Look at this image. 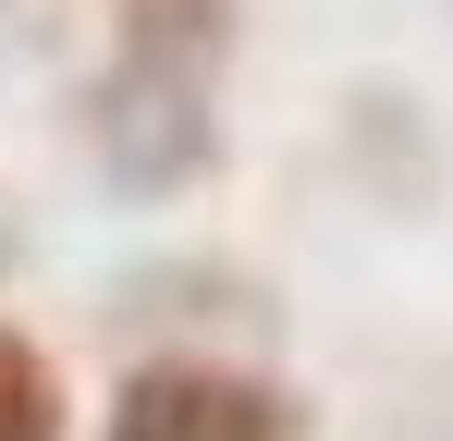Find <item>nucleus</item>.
<instances>
[{
  "label": "nucleus",
  "mask_w": 453,
  "mask_h": 441,
  "mask_svg": "<svg viewBox=\"0 0 453 441\" xmlns=\"http://www.w3.org/2000/svg\"><path fill=\"white\" fill-rule=\"evenodd\" d=\"M98 441H306V405L233 356H135L98 405Z\"/></svg>",
  "instance_id": "obj_2"
},
{
  "label": "nucleus",
  "mask_w": 453,
  "mask_h": 441,
  "mask_svg": "<svg viewBox=\"0 0 453 441\" xmlns=\"http://www.w3.org/2000/svg\"><path fill=\"white\" fill-rule=\"evenodd\" d=\"M233 25H245V0H111V50L184 62V74H221L233 62Z\"/></svg>",
  "instance_id": "obj_3"
},
{
  "label": "nucleus",
  "mask_w": 453,
  "mask_h": 441,
  "mask_svg": "<svg viewBox=\"0 0 453 441\" xmlns=\"http://www.w3.org/2000/svg\"><path fill=\"white\" fill-rule=\"evenodd\" d=\"M74 123H86L98 184H111L123 209H159V197H184V184H209V172H221V74H184V62H135V50H111V62L86 74Z\"/></svg>",
  "instance_id": "obj_1"
},
{
  "label": "nucleus",
  "mask_w": 453,
  "mask_h": 441,
  "mask_svg": "<svg viewBox=\"0 0 453 441\" xmlns=\"http://www.w3.org/2000/svg\"><path fill=\"white\" fill-rule=\"evenodd\" d=\"M62 429H74V417H62V368H50V344L0 319V441H62Z\"/></svg>",
  "instance_id": "obj_4"
}]
</instances>
